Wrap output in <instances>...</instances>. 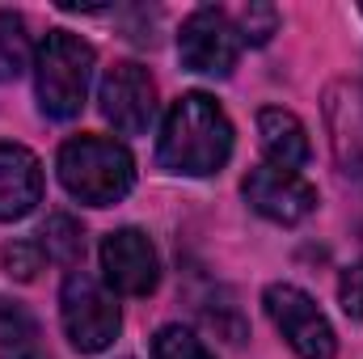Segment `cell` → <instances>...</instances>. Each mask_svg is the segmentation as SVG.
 Listing matches in <instances>:
<instances>
[{"label": "cell", "mask_w": 363, "mask_h": 359, "mask_svg": "<svg viewBox=\"0 0 363 359\" xmlns=\"http://www.w3.org/2000/svg\"><path fill=\"white\" fill-rule=\"evenodd\" d=\"M157 157L169 174L211 178L233 157V123L207 93H182L169 106L157 140Z\"/></svg>", "instance_id": "cell-1"}, {"label": "cell", "mask_w": 363, "mask_h": 359, "mask_svg": "<svg viewBox=\"0 0 363 359\" xmlns=\"http://www.w3.org/2000/svg\"><path fill=\"white\" fill-rule=\"evenodd\" d=\"M60 182L72 199L89 207H114L135 186V161L123 144L106 136H77L60 148Z\"/></svg>", "instance_id": "cell-2"}, {"label": "cell", "mask_w": 363, "mask_h": 359, "mask_svg": "<svg viewBox=\"0 0 363 359\" xmlns=\"http://www.w3.org/2000/svg\"><path fill=\"white\" fill-rule=\"evenodd\" d=\"M93 47L72 30H51L34 55V85H38V110L47 118H77L93 81Z\"/></svg>", "instance_id": "cell-3"}, {"label": "cell", "mask_w": 363, "mask_h": 359, "mask_svg": "<svg viewBox=\"0 0 363 359\" xmlns=\"http://www.w3.org/2000/svg\"><path fill=\"white\" fill-rule=\"evenodd\" d=\"M60 317H64V334L81 355H97L118 338V304L106 292V283H97L85 270H68L64 292H60Z\"/></svg>", "instance_id": "cell-4"}, {"label": "cell", "mask_w": 363, "mask_h": 359, "mask_svg": "<svg viewBox=\"0 0 363 359\" xmlns=\"http://www.w3.org/2000/svg\"><path fill=\"white\" fill-rule=\"evenodd\" d=\"M267 317L274 321V330L283 334V343L300 359H334L338 355V338L334 326L325 321V313L317 309V300L296 287V283H271L267 296Z\"/></svg>", "instance_id": "cell-5"}, {"label": "cell", "mask_w": 363, "mask_h": 359, "mask_svg": "<svg viewBox=\"0 0 363 359\" xmlns=\"http://www.w3.org/2000/svg\"><path fill=\"white\" fill-rule=\"evenodd\" d=\"M178 55L199 77H228L237 68V55H241V34H237L233 17L224 9H211V4L194 9L182 21Z\"/></svg>", "instance_id": "cell-6"}, {"label": "cell", "mask_w": 363, "mask_h": 359, "mask_svg": "<svg viewBox=\"0 0 363 359\" xmlns=\"http://www.w3.org/2000/svg\"><path fill=\"white\" fill-rule=\"evenodd\" d=\"M97 106L114 131H123V136L148 131V123L157 118V85H152L148 68L135 60L106 68V77L97 85Z\"/></svg>", "instance_id": "cell-7"}, {"label": "cell", "mask_w": 363, "mask_h": 359, "mask_svg": "<svg viewBox=\"0 0 363 359\" xmlns=\"http://www.w3.org/2000/svg\"><path fill=\"white\" fill-rule=\"evenodd\" d=\"M101 270H106V283L123 296H148L161 283L157 245L140 228H114L101 241Z\"/></svg>", "instance_id": "cell-8"}, {"label": "cell", "mask_w": 363, "mask_h": 359, "mask_svg": "<svg viewBox=\"0 0 363 359\" xmlns=\"http://www.w3.org/2000/svg\"><path fill=\"white\" fill-rule=\"evenodd\" d=\"M241 190H245V203L274 224H300L317 211V186H308L300 174L279 170V165L250 170Z\"/></svg>", "instance_id": "cell-9"}, {"label": "cell", "mask_w": 363, "mask_h": 359, "mask_svg": "<svg viewBox=\"0 0 363 359\" xmlns=\"http://www.w3.org/2000/svg\"><path fill=\"white\" fill-rule=\"evenodd\" d=\"M43 203V165L21 144H0V224L30 216Z\"/></svg>", "instance_id": "cell-10"}, {"label": "cell", "mask_w": 363, "mask_h": 359, "mask_svg": "<svg viewBox=\"0 0 363 359\" xmlns=\"http://www.w3.org/2000/svg\"><path fill=\"white\" fill-rule=\"evenodd\" d=\"M258 140H262L267 161L279 165V170H291V174H296L300 165H308V157H313L304 123H300L291 110H283V106L258 110Z\"/></svg>", "instance_id": "cell-11"}, {"label": "cell", "mask_w": 363, "mask_h": 359, "mask_svg": "<svg viewBox=\"0 0 363 359\" xmlns=\"http://www.w3.org/2000/svg\"><path fill=\"white\" fill-rule=\"evenodd\" d=\"M0 359H47L38 343V321L17 304L0 296Z\"/></svg>", "instance_id": "cell-12"}, {"label": "cell", "mask_w": 363, "mask_h": 359, "mask_svg": "<svg viewBox=\"0 0 363 359\" xmlns=\"http://www.w3.org/2000/svg\"><path fill=\"white\" fill-rule=\"evenodd\" d=\"M43 250L51 263L60 267H77L81 254H85V228L72 220V216H51L43 224Z\"/></svg>", "instance_id": "cell-13"}, {"label": "cell", "mask_w": 363, "mask_h": 359, "mask_svg": "<svg viewBox=\"0 0 363 359\" xmlns=\"http://www.w3.org/2000/svg\"><path fill=\"white\" fill-rule=\"evenodd\" d=\"M30 68V34L17 13H0V81H17Z\"/></svg>", "instance_id": "cell-14"}, {"label": "cell", "mask_w": 363, "mask_h": 359, "mask_svg": "<svg viewBox=\"0 0 363 359\" xmlns=\"http://www.w3.org/2000/svg\"><path fill=\"white\" fill-rule=\"evenodd\" d=\"M152 359H216L190 330L182 326H161L152 338Z\"/></svg>", "instance_id": "cell-15"}, {"label": "cell", "mask_w": 363, "mask_h": 359, "mask_svg": "<svg viewBox=\"0 0 363 359\" xmlns=\"http://www.w3.org/2000/svg\"><path fill=\"white\" fill-rule=\"evenodd\" d=\"M274 30H279V13H274V4H250V9H241V26H237L241 43L262 47V43H271Z\"/></svg>", "instance_id": "cell-16"}, {"label": "cell", "mask_w": 363, "mask_h": 359, "mask_svg": "<svg viewBox=\"0 0 363 359\" xmlns=\"http://www.w3.org/2000/svg\"><path fill=\"white\" fill-rule=\"evenodd\" d=\"M38 267H43V245H34V241H13V245L4 250V270L17 275V279H34Z\"/></svg>", "instance_id": "cell-17"}, {"label": "cell", "mask_w": 363, "mask_h": 359, "mask_svg": "<svg viewBox=\"0 0 363 359\" xmlns=\"http://www.w3.org/2000/svg\"><path fill=\"white\" fill-rule=\"evenodd\" d=\"M338 300H342L347 317L363 321V263H355L351 270H342V279H338Z\"/></svg>", "instance_id": "cell-18"}]
</instances>
